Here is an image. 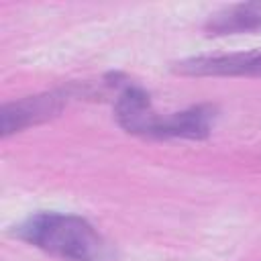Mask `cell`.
I'll list each match as a JSON object with an SVG mask.
<instances>
[{
	"instance_id": "4",
	"label": "cell",
	"mask_w": 261,
	"mask_h": 261,
	"mask_svg": "<svg viewBox=\"0 0 261 261\" xmlns=\"http://www.w3.org/2000/svg\"><path fill=\"white\" fill-rule=\"evenodd\" d=\"M116 122L130 135L151 137L159 114L153 110L149 94L135 84H124L114 102Z\"/></svg>"
},
{
	"instance_id": "2",
	"label": "cell",
	"mask_w": 261,
	"mask_h": 261,
	"mask_svg": "<svg viewBox=\"0 0 261 261\" xmlns=\"http://www.w3.org/2000/svg\"><path fill=\"white\" fill-rule=\"evenodd\" d=\"M65 104V96L59 92L29 96L16 102H8L0 110V135L2 139L29 128L33 124L53 118Z\"/></svg>"
},
{
	"instance_id": "5",
	"label": "cell",
	"mask_w": 261,
	"mask_h": 261,
	"mask_svg": "<svg viewBox=\"0 0 261 261\" xmlns=\"http://www.w3.org/2000/svg\"><path fill=\"white\" fill-rule=\"evenodd\" d=\"M216 118V106L198 104L169 116H159L151 137L159 139H206Z\"/></svg>"
},
{
	"instance_id": "3",
	"label": "cell",
	"mask_w": 261,
	"mask_h": 261,
	"mask_svg": "<svg viewBox=\"0 0 261 261\" xmlns=\"http://www.w3.org/2000/svg\"><path fill=\"white\" fill-rule=\"evenodd\" d=\"M173 69L181 75H261V51L190 57Z\"/></svg>"
},
{
	"instance_id": "1",
	"label": "cell",
	"mask_w": 261,
	"mask_h": 261,
	"mask_svg": "<svg viewBox=\"0 0 261 261\" xmlns=\"http://www.w3.org/2000/svg\"><path fill=\"white\" fill-rule=\"evenodd\" d=\"M12 234L63 261H114L108 241L77 214L37 212L14 226Z\"/></svg>"
},
{
	"instance_id": "6",
	"label": "cell",
	"mask_w": 261,
	"mask_h": 261,
	"mask_svg": "<svg viewBox=\"0 0 261 261\" xmlns=\"http://www.w3.org/2000/svg\"><path fill=\"white\" fill-rule=\"evenodd\" d=\"M261 29V2L234 4L208 18L204 31L208 35H237Z\"/></svg>"
}]
</instances>
